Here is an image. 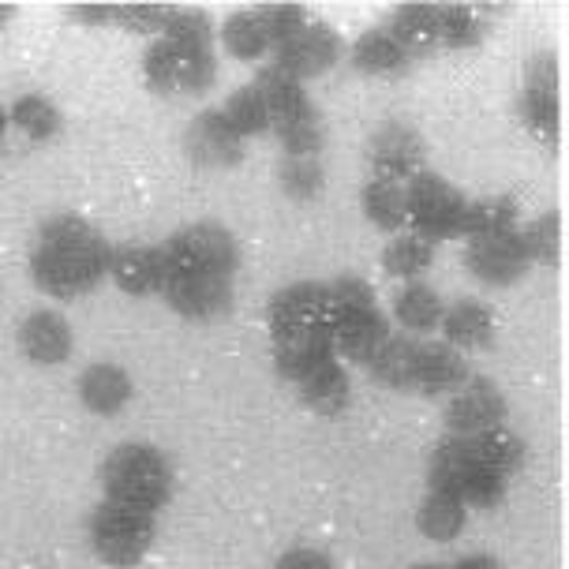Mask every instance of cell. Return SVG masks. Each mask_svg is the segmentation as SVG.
<instances>
[{"label":"cell","instance_id":"1","mask_svg":"<svg viewBox=\"0 0 569 569\" xmlns=\"http://www.w3.org/2000/svg\"><path fill=\"white\" fill-rule=\"evenodd\" d=\"M109 251L113 243L83 213H49L30 243V281L49 300L90 297L109 273Z\"/></svg>","mask_w":569,"mask_h":569},{"label":"cell","instance_id":"2","mask_svg":"<svg viewBox=\"0 0 569 569\" xmlns=\"http://www.w3.org/2000/svg\"><path fill=\"white\" fill-rule=\"evenodd\" d=\"M528 461V442L510 423L476 435H446L427 457V491L457 495L469 476L487 472L498 480H513Z\"/></svg>","mask_w":569,"mask_h":569},{"label":"cell","instance_id":"3","mask_svg":"<svg viewBox=\"0 0 569 569\" xmlns=\"http://www.w3.org/2000/svg\"><path fill=\"white\" fill-rule=\"evenodd\" d=\"M101 498L142 513H161L177 495V469L154 442H120L98 465Z\"/></svg>","mask_w":569,"mask_h":569},{"label":"cell","instance_id":"4","mask_svg":"<svg viewBox=\"0 0 569 569\" xmlns=\"http://www.w3.org/2000/svg\"><path fill=\"white\" fill-rule=\"evenodd\" d=\"M251 83L262 90V101H267V113H270V131L281 142V154L319 158L322 147H327V124H322L319 106L311 101L303 83L281 76L270 64H262Z\"/></svg>","mask_w":569,"mask_h":569},{"label":"cell","instance_id":"5","mask_svg":"<svg viewBox=\"0 0 569 569\" xmlns=\"http://www.w3.org/2000/svg\"><path fill=\"white\" fill-rule=\"evenodd\" d=\"M87 543L106 569H136L158 543V517L101 498L87 517Z\"/></svg>","mask_w":569,"mask_h":569},{"label":"cell","instance_id":"6","mask_svg":"<svg viewBox=\"0 0 569 569\" xmlns=\"http://www.w3.org/2000/svg\"><path fill=\"white\" fill-rule=\"evenodd\" d=\"M142 83L161 98H202L218 83V53L213 49L177 46L169 38H154L147 46V53H142Z\"/></svg>","mask_w":569,"mask_h":569},{"label":"cell","instance_id":"7","mask_svg":"<svg viewBox=\"0 0 569 569\" xmlns=\"http://www.w3.org/2000/svg\"><path fill=\"white\" fill-rule=\"evenodd\" d=\"M161 256H166V278L169 273H221V278H237L240 240L221 221H191V226L161 240Z\"/></svg>","mask_w":569,"mask_h":569},{"label":"cell","instance_id":"8","mask_svg":"<svg viewBox=\"0 0 569 569\" xmlns=\"http://www.w3.org/2000/svg\"><path fill=\"white\" fill-rule=\"evenodd\" d=\"M405 202H409V232L423 237L427 243H446L461 240V213H465V191L446 180L442 172L420 169L405 184Z\"/></svg>","mask_w":569,"mask_h":569},{"label":"cell","instance_id":"9","mask_svg":"<svg viewBox=\"0 0 569 569\" xmlns=\"http://www.w3.org/2000/svg\"><path fill=\"white\" fill-rule=\"evenodd\" d=\"M558 57L551 49H540L525 60L521 71V94H517V117L521 128L543 147H555L562 131V98H558Z\"/></svg>","mask_w":569,"mask_h":569},{"label":"cell","instance_id":"10","mask_svg":"<svg viewBox=\"0 0 569 569\" xmlns=\"http://www.w3.org/2000/svg\"><path fill=\"white\" fill-rule=\"evenodd\" d=\"M270 341L303 338V333H330V292L327 281H289L267 303Z\"/></svg>","mask_w":569,"mask_h":569},{"label":"cell","instance_id":"11","mask_svg":"<svg viewBox=\"0 0 569 569\" xmlns=\"http://www.w3.org/2000/svg\"><path fill=\"white\" fill-rule=\"evenodd\" d=\"M341 60H345V38L327 19H308L289 42L273 49L270 68H278L281 76L297 79V83H308V79H319L333 71Z\"/></svg>","mask_w":569,"mask_h":569},{"label":"cell","instance_id":"12","mask_svg":"<svg viewBox=\"0 0 569 569\" xmlns=\"http://www.w3.org/2000/svg\"><path fill=\"white\" fill-rule=\"evenodd\" d=\"M161 300L180 319L210 322L229 315L232 300H237V278H221V273H169L166 284H161Z\"/></svg>","mask_w":569,"mask_h":569},{"label":"cell","instance_id":"13","mask_svg":"<svg viewBox=\"0 0 569 569\" xmlns=\"http://www.w3.org/2000/svg\"><path fill=\"white\" fill-rule=\"evenodd\" d=\"M506 420H510V401H506L502 386L483 379V375H472L461 390L446 398V409H442L446 435L491 431V427H502Z\"/></svg>","mask_w":569,"mask_h":569},{"label":"cell","instance_id":"14","mask_svg":"<svg viewBox=\"0 0 569 569\" xmlns=\"http://www.w3.org/2000/svg\"><path fill=\"white\" fill-rule=\"evenodd\" d=\"M363 158H368V166H371V177L409 184L416 172L423 169V139H420V131L412 124H405V120H382L368 136Z\"/></svg>","mask_w":569,"mask_h":569},{"label":"cell","instance_id":"15","mask_svg":"<svg viewBox=\"0 0 569 569\" xmlns=\"http://www.w3.org/2000/svg\"><path fill=\"white\" fill-rule=\"evenodd\" d=\"M465 270L487 289H510L532 270V262L525 256L521 232H502V237H480L465 240Z\"/></svg>","mask_w":569,"mask_h":569},{"label":"cell","instance_id":"16","mask_svg":"<svg viewBox=\"0 0 569 569\" xmlns=\"http://www.w3.org/2000/svg\"><path fill=\"white\" fill-rule=\"evenodd\" d=\"M469 379H472V368H469V360H465V352H457L446 341H435V338H423L416 345L412 390H409L416 398L446 401Z\"/></svg>","mask_w":569,"mask_h":569},{"label":"cell","instance_id":"17","mask_svg":"<svg viewBox=\"0 0 569 569\" xmlns=\"http://www.w3.org/2000/svg\"><path fill=\"white\" fill-rule=\"evenodd\" d=\"M16 345L23 360L34 363V368H60L76 352V330L57 308H34L19 322Z\"/></svg>","mask_w":569,"mask_h":569},{"label":"cell","instance_id":"18","mask_svg":"<svg viewBox=\"0 0 569 569\" xmlns=\"http://www.w3.org/2000/svg\"><path fill=\"white\" fill-rule=\"evenodd\" d=\"M106 281H113L124 297H161V284H166L161 243H142V240L113 243Z\"/></svg>","mask_w":569,"mask_h":569},{"label":"cell","instance_id":"19","mask_svg":"<svg viewBox=\"0 0 569 569\" xmlns=\"http://www.w3.org/2000/svg\"><path fill=\"white\" fill-rule=\"evenodd\" d=\"M243 147H248V142L229 128V120L221 117V109H202V113L191 117L184 128V154L202 169L240 166Z\"/></svg>","mask_w":569,"mask_h":569},{"label":"cell","instance_id":"20","mask_svg":"<svg viewBox=\"0 0 569 569\" xmlns=\"http://www.w3.org/2000/svg\"><path fill=\"white\" fill-rule=\"evenodd\" d=\"M76 398L90 416H120L136 398V379L128 375V368H120L113 360H94L79 371L76 379Z\"/></svg>","mask_w":569,"mask_h":569},{"label":"cell","instance_id":"21","mask_svg":"<svg viewBox=\"0 0 569 569\" xmlns=\"http://www.w3.org/2000/svg\"><path fill=\"white\" fill-rule=\"evenodd\" d=\"M495 311L491 303H483L480 297H457L453 303H446L442 322H439V341H446L457 352H483L495 345Z\"/></svg>","mask_w":569,"mask_h":569},{"label":"cell","instance_id":"22","mask_svg":"<svg viewBox=\"0 0 569 569\" xmlns=\"http://www.w3.org/2000/svg\"><path fill=\"white\" fill-rule=\"evenodd\" d=\"M446 300L439 297V289L427 281H409L405 289H398V297L390 303V327H398V333L423 341L431 333H439Z\"/></svg>","mask_w":569,"mask_h":569},{"label":"cell","instance_id":"23","mask_svg":"<svg viewBox=\"0 0 569 569\" xmlns=\"http://www.w3.org/2000/svg\"><path fill=\"white\" fill-rule=\"evenodd\" d=\"M390 333H393L390 315L382 308L363 311V315H356V319H345L333 327V352H338L341 363H360V368H368L371 356L382 349Z\"/></svg>","mask_w":569,"mask_h":569},{"label":"cell","instance_id":"24","mask_svg":"<svg viewBox=\"0 0 569 569\" xmlns=\"http://www.w3.org/2000/svg\"><path fill=\"white\" fill-rule=\"evenodd\" d=\"M349 64L360 71V76H375V79H398L409 71V53L393 42V34L386 27H368L356 42L345 49Z\"/></svg>","mask_w":569,"mask_h":569},{"label":"cell","instance_id":"25","mask_svg":"<svg viewBox=\"0 0 569 569\" xmlns=\"http://www.w3.org/2000/svg\"><path fill=\"white\" fill-rule=\"evenodd\" d=\"M270 345H273V371L292 386L303 382L327 360H338V352H333V333H303V338H281Z\"/></svg>","mask_w":569,"mask_h":569},{"label":"cell","instance_id":"26","mask_svg":"<svg viewBox=\"0 0 569 569\" xmlns=\"http://www.w3.org/2000/svg\"><path fill=\"white\" fill-rule=\"evenodd\" d=\"M386 30H390L393 42L409 53V60L431 57L435 49H439V4H423V0L401 4L398 12L390 16Z\"/></svg>","mask_w":569,"mask_h":569},{"label":"cell","instance_id":"27","mask_svg":"<svg viewBox=\"0 0 569 569\" xmlns=\"http://www.w3.org/2000/svg\"><path fill=\"white\" fill-rule=\"evenodd\" d=\"M300 401L319 416H338L349 409L352 401V379L349 368L341 360H327L322 368H315L308 379L297 382Z\"/></svg>","mask_w":569,"mask_h":569},{"label":"cell","instance_id":"28","mask_svg":"<svg viewBox=\"0 0 569 569\" xmlns=\"http://www.w3.org/2000/svg\"><path fill=\"white\" fill-rule=\"evenodd\" d=\"M360 210L386 237H393V232L409 226V202H405V184H398V180L371 177L368 172V180L360 188Z\"/></svg>","mask_w":569,"mask_h":569},{"label":"cell","instance_id":"29","mask_svg":"<svg viewBox=\"0 0 569 569\" xmlns=\"http://www.w3.org/2000/svg\"><path fill=\"white\" fill-rule=\"evenodd\" d=\"M521 229V207L513 196H480L465 202L461 213V240L502 237V232Z\"/></svg>","mask_w":569,"mask_h":569},{"label":"cell","instance_id":"30","mask_svg":"<svg viewBox=\"0 0 569 569\" xmlns=\"http://www.w3.org/2000/svg\"><path fill=\"white\" fill-rule=\"evenodd\" d=\"M379 262H382L386 278H393V281H405V284L423 281V273L431 270V262H435V243H427L423 237H416V232L401 229L382 243Z\"/></svg>","mask_w":569,"mask_h":569},{"label":"cell","instance_id":"31","mask_svg":"<svg viewBox=\"0 0 569 569\" xmlns=\"http://www.w3.org/2000/svg\"><path fill=\"white\" fill-rule=\"evenodd\" d=\"M416 528H420V536L431 543H453V540H461L465 528H469V510H465L453 495L427 491L423 502L416 506Z\"/></svg>","mask_w":569,"mask_h":569},{"label":"cell","instance_id":"32","mask_svg":"<svg viewBox=\"0 0 569 569\" xmlns=\"http://www.w3.org/2000/svg\"><path fill=\"white\" fill-rule=\"evenodd\" d=\"M8 120H12V131H19L30 142H53L64 131V113L57 109V101L38 94V90L19 94L8 106Z\"/></svg>","mask_w":569,"mask_h":569},{"label":"cell","instance_id":"33","mask_svg":"<svg viewBox=\"0 0 569 569\" xmlns=\"http://www.w3.org/2000/svg\"><path fill=\"white\" fill-rule=\"evenodd\" d=\"M218 42L232 60H243V64H256V60L270 57V38H267V27H262L259 8H240V12H232L226 23L218 27Z\"/></svg>","mask_w":569,"mask_h":569},{"label":"cell","instance_id":"34","mask_svg":"<svg viewBox=\"0 0 569 569\" xmlns=\"http://www.w3.org/2000/svg\"><path fill=\"white\" fill-rule=\"evenodd\" d=\"M416 338L409 333H398L393 330L390 338L379 352L371 356L368 363V375L371 382H379L382 390H393V393H409L412 390V360H416Z\"/></svg>","mask_w":569,"mask_h":569},{"label":"cell","instance_id":"35","mask_svg":"<svg viewBox=\"0 0 569 569\" xmlns=\"http://www.w3.org/2000/svg\"><path fill=\"white\" fill-rule=\"evenodd\" d=\"M483 4H439V49H476L487 34Z\"/></svg>","mask_w":569,"mask_h":569},{"label":"cell","instance_id":"36","mask_svg":"<svg viewBox=\"0 0 569 569\" xmlns=\"http://www.w3.org/2000/svg\"><path fill=\"white\" fill-rule=\"evenodd\" d=\"M221 117L229 120V128L248 142L259 136H270V113H267V101H262V90L256 83H243L226 98L221 106Z\"/></svg>","mask_w":569,"mask_h":569},{"label":"cell","instance_id":"37","mask_svg":"<svg viewBox=\"0 0 569 569\" xmlns=\"http://www.w3.org/2000/svg\"><path fill=\"white\" fill-rule=\"evenodd\" d=\"M517 232H521L525 256L532 267H555L562 256V213L558 210H543L532 221H521Z\"/></svg>","mask_w":569,"mask_h":569},{"label":"cell","instance_id":"38","mask_svg":"<svg viewBox=\"0 0 569 569\" xmlns=\"http://www.w3.org/2000/svg\"><path fill=\"white\" fill-rule=\"evenodd\" d=\"M327 292H330V333H333V327H338V322L356 319V315L379 308L371 281L360 278V273H352V270L349 273H338L333 281H327Z\"/></svg>","mask_w":569,"mask_h":569},{"label":"cell","instance_id":"39","mask_svg":"<svg viewBox=\"0 0 569 569\" xmlns=\"http://www.w3.org/2000/svg\"><path fill=\"white\" fill-rule=\"evenodd\" d=\"M278 184L289 199L297 202H311L322 196V184H327V169H322V158H284L278 161Z\"/></svg>","mask_w":569,"mask_h":569},{"label":"cell","instance_id":"40","mask_svg":"<svg viewBox=\"0 0 569 569\" xmlns=\"http://www.w3.org/2000/svg\"><path fill=\"white\" fill-rule=\"evenodd\" d=\"M161 38H169V42H177V46L213 49V42H218V23H213V16L202 12V8H172Z\"/></svg>","mask_w":569,"mask_h":569},{"label":"cell","instance_id":"41","mask_svg":"<svg viewBox=\"0 0 569 569\" xmlns=\"http://www.w3.org/2000/svg\"><path fill=\"white\" fill-rule=\"evenodd\" d=\"M169 12H172V4H113V27L154 42L169 23Z\"/></svg>","mask_w":569,"mask_h":569},{"label":"cell","instance_id":"42","mask_svg":"<svg viewBox=\"0 0 569 569\" xmlns=\"http://www.w3.org/2000/svg\"><path fill=\"white\" fill-rule=\"evenodd\" d=\"M259 16H262V27H267V38H270V53L289 42V38L311 19L308 8H300V4H262Z\"/></svg>","mask_w":569,"mask_h":569},{"label":"cell","instance_id":"43","mask_svg":"<svg viewBox=\"0 0 569 569\" xmlns=\"http://www.w3.org/2000/svg\"><path fill=\"white\" fill-rule=\"evenodd\" d=\"M273 569H338L333 558L322 551V547H311V543H300V547H289V551L278 555Z\"/></svg>","mask_w":569,"mask_h":569},{"label":"cell","instance_id":"44","mask_svg":"<svg viewBox=\"0 0 569 569\" xmlns=\"http://www.w3.org/2000/svg\"><path fill=\"white\" fill-rule=\"evenodd\" d=\"M76 23H98V27H106V23H113V4H76L68 12Z\"/></svg>","mask_w":569,"mask_h":569},{"label":"cell","instance_id":"45","mask_svg":"<svg viewBox=\"0 0 569 569\" xmlns=\"http://www.w3.org/2000/svg\"><path fill=\"white\" fill-rule=\"evenodd\" d=\"M446 569H502V562L491 555H465V558H457L453 566H446Z\"/></svg>","mask_w":569,"mask_h":569},{"label":"cell","instance_id":"46","mask_svg":"<svg viewBox=\"0 0 569 569\" xmlns=\"http://www.w3.org/2000/svg\"><path fill=\"white\" fill-rule=\"evenodd\" d=\"M8 131H12V120H8V106H0V147H4Z\"/></svg>","mask_w":569,"mask_h":569},{"label":"cell","instance_id":"47","mask_svg":"<svg viewBox=\"0 0 569 569\" xmlns=\"http://www.w3.org/2000/svg\"><path fill=\"white\" fill-rule=\"evenodd\" d=\"M16 19V4H0V27H8Z\"/></svg>","mask_w":569,"mask_h":569},{"label":"cell","instance_id":"48","mask_svg":"<svg viewBox=\"0 0 569 569\" xmlns=\"http://www.w3.org/2000/svg\"><path fill=\"white\" fill-rule=\"evenodd\" d=\"M409 569H446V566H431V562H420V566H409Z\"/></svg>","mask_w":569,"mask_h":569}]
</instances>
